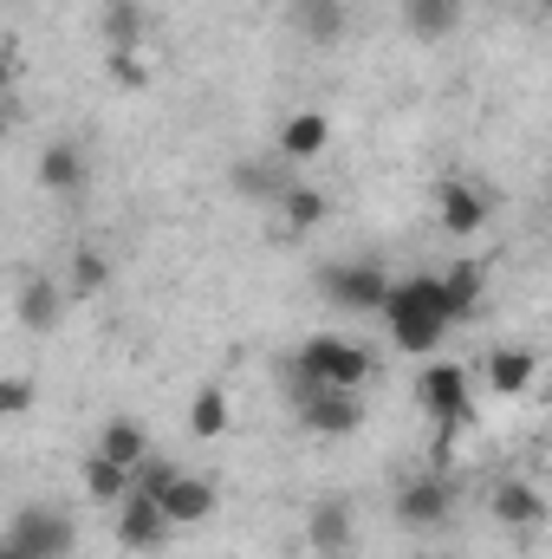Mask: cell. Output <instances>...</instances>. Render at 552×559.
<instances>
[{"label":"cell","mask_w":552,"mask_h":559,"mask_svg":"<svg viewBox=\"0 0 552 559\" xmlns=\"http://www.w3.org/2000/svg\"><path fill=\"white\" fill-rule=\"evenodd\" d=\"M358 384H371V352L338 332H312L286 365V404H299L312 391H358Z\"/></svg>","instance_id":"1"},{"label":"cell","mask_w":552,"mask_h":559,"mask_svg":"<svg viewBox=\"0 0 552 559\" xmlns=\"http://www.w3.org/2000/svg\"><path fill=\"white\" fill-rule=\"evenodd\" d=\"M384 325H391V338H397V352H416V358H429L442 338H448V306H442V286L435 274H404L391 280V293H384Z\"/></svg>","instance_id":"2"},{"label":"cell","mask_w":552,"mask_h":559,"mask_svg":"<svg viewBox=\"0 0 552 559\" xmlns=\"http://www.w3.org/2000/svg\"><path fill=\"white\" fill-rule=\"evenodd\" d=\"M416 404L435 417V436H442V442H435V455H448L455 429L468 423V371H461L455 358H448V365H442V358H435V365H422V378H416Z\"/></svg>","instance_id":"3"},{"label":"cell","mask_w":552,"mask_h":559,"mask_svg":"<svg viewBox=\"0 0 552 559\" xmlns=\"http://www.w3.org/2000/svg\"><path fill=\"white\" fill-rule=\"evenodd\" d=\"M391 267L377 261H332L319 267V299L338 306V312H384V293H391Z\"/></svg>","instance_id":"4"},{"label":"cell","mask_w":552,"mask_h":559,"mask_svg":"<svg viewBox=\"0 0 552 559\" xmlns=\"http://www.w3.org/2000/svg\"><path fill=\"white\" fill-rule=\"evenodd\" d=\"M7 540H13L26 559H65L72 554V540H79V527H72L65 508H52V501H26V508L7 521Z\"/></svg>","instance_id":"5"},{"label":"cell","mask_w":552,"mask_h":559,"mask_svg":"<svg viewBox=\"0 0 552 559\" xmlns=\"http://www.w3.org/2000/svg\"><path fill=\"white\" fill-rule=\"evenodd\" d=\"M292 417H299L305 436H319V442H345V436H358L364 404H358V391H312V397L292 404Z\"/></svg>","instance_id":"6"},{"label":"cell","mask_w":552,"mask_h":559,"mask_svg":"<svg viewBox=\"0 0 552 559\" xmlns=\"http://www.w3.org/2000/svg\"><path fill=\"white\" fill-rule=\"evenodd\" d=\"M455 514V481L442 475V468H429V475H416L397 488V521L416 527V534H429V527H442Z\"/></svg>","instance_id":"7"},{"label":"cell","mask_w":552,"mask_h":559,"mask_svg":"<svg viewBox=\"0 0 552 559\" xmlns=\"http://www.w3.org/2000/svg\"><path fill=\"white\" fill-rule=\"evenodd\" d=\"M169 534H176V527L163 521L156 501H143V495H124V501H118V547H124V554H163Z\"/></svg>","instance_id":"8"},{"label":"cell","mask_w":552,"mask_h":559,"mask_svg":"<svg viewBox=\"0 0 552 559\" xmlns=\"http://www.w3.org/2000/svg\"><path fill=\"white\" fill-rule=\"evenodd\" d=\"M435 222H442V235H475V228H488V195H481L468 176H442V189H435Z\"/></svg>","instance_id":"9"},{"label":"cell","mask_w":552,"mask_h":559,"mask_svg":"<svg viewBox=\"0 0 552 559\" xmlns=\"http://www.w3.org/2000/svg\"><path fill=\"white\" fill-rule=\"evenodd\" d=\"M13 312H20V325L26 332H59V319H65V286L52 274H26L20 280V293H13Z\"/></svg>","instance_id":"10"},{"label":"cell","mask_w":552,"mask_h":559,"mask_svg":"<svg viewBox=\"0 0 552 559\" xmlns=\"http://www.w3.org/2000/svg\"><path fill=\"white\" fill-rule=\"evenodd\" d=\"M39 189H46V195H65V202L85 195V189H92V156L65 138L46 143V156H39Z\"/></svg>","instance_id":"11"},{"label":"cell","mask_w":552,"mask_h":559,"mask_svg":"<svg viewBox=\"0 0 552 559\" xmlns=\"http://www.w3.org/2000/svg\"><path fill=\"white\" fill-rule=\"evenodd\" d=\"M351 534H358V508H351L345 495H325V501L305 514V547H312V554H345Z\"/></svg>","instance_id":"12"},{"label":"cell","mask_w":552,"mask_h":559,"mask_svg":"<svg viewBox=\"0 0 552 559\" xmlns=\"http://www.w3.org/2000/svg\"><path fill=\"white\" fill-rule=\"evenodd\" d=\"M156 508H163L169 527H202V521L215 514V481H208V475H176Z\"/></svg>","instance_id":"13"},{"label":"cell","mask_w":552,"mask_h":559,"mask_svg":"<svg viewBox=\"0 0 552 559\" xmlns=\"http://www.w3.org/2000/svg\"><path fill=\"white\" fill-rule=\"evenodd\" d=\"M488 508H494V521H501V527H540V521H547L540 488H533V481H520V475H507V481L488 495Z\"/></svg>","instance_id":"14"},{"label":"cell","mask_w":552,"mask_h":559,"mask_svg":"<svg viewBox=\"0 0 552 559\" xmlns=\"http://www.w3.org/2000/svg\"><path fill=\"white\" fill-rule=\"evenodd\" d=\"M325 143H332V118H325V111H292V118L279 124V156H286V163H312Z\"/></svg>","instance_id":"15"},{"label":"cell","mask_w":552,"mask_h":559,"mask_svg":"<svg viewBox=\"0 0 552 559\" xmlns=\"http://www.w3.org/2000/svg\"><path fill=\"white\" fill-rule=\"evenodd\" d=\"M533 378H540V358H533L527 345H494V352H488V384H494L501 397H520Z\"/></svg>","instance_id":"16"},{"label":"cell","mask_w":552,"mask_h":559,"mask_svg":"<svg viewBox=\"0 0 552 559\" xmlns=\"http://www.w3.org/2000/svg\"><path fill=\"white\" fill-rule=\"evenodd\" d=\"M435 286H442V306H448V319L461 325L475 306H481V286H488V267L481 261H455L448 274H435Z\"/></svg>","instance_id":"17"},{"label":"cell","mask_w":552,"mask_h":559,"mask_svg":"<svg viewBox=\"0 0 552 559\" xmlns=\"http://www.w3.org/2000/svg\"><path fill=\"white\" fill-rule=\"evenodd\" d=\"M404 26H410V39L435 46L461 26V0H404Z\"/></svg>","instance_id":"18"},{"label":"cell","mask_w":552,"mask_h":559,"mask_svg":"<svg viewBox=\"0 0 552 559\" xmlns=\"http://www.w3.org/2000/svg\"><path fill=\"white\" fill-rule=\"evenodd\" d=\"M98 455H111L118 468H137L143 455H149V429L137 417H111L98 429Z\"/></svg>","instance_id":"19"},{"label":"cell","mask_w":552,"mask_h":559,"mask_svg":"<svg viewBox=\"0 0 552 559\" xmlns=\"http://www.w3.org/2000/svg\"><path fill=\"white\" fill-rule=\"evenodd\" d=\"M79 481H85V495H92V501H105V508H118V501L131 495V468H118V462H111V455H98V449L79 462Z\"/></svg>","instance_id":"20"},{"label":"cell","mask_w":552,"mask_h":559,"mask_svg":"<svg viewBox=\"0 0 552 559\" xmlns=\"http://www.w3.org/2000/svg\"><path fill=\"white\" fill-rule=\"evenodd\" d=\"M325 209H332V202H325V189H312V182H286V189H279V215H286L292 235H312V228L325 222Z\"/></svg>","instance_id":"21"},{"label":"cell","mask_w":552,"mask_h":559,"mask_svg":"<svg viewBox=\"0 0 552 559\" xmlns=\"http://www.w3.org/2000/svg\"><path fill=\"white\" fill-rule=\"evenodd\" d=\"M228 182H235V195H248V202H279V189H286L292 176H279V163L248 156V163H235V169H228Z\"/></svg>","instance_id":"22"},{"label":"cell","mask_w":552,"mask_h":559,"mask_svg":"<svg viewBox=\"0 0 552 559\" xmlns=\"http://www.w3.org/2000/svg\"><path fill=\"white\" fill-rule=\"evenodd\" d=\"M292 20H299V33H305L312 46L345 39V0H299V7H292Z\"/></svg>","instance_id":"23"},{"label":"cell","mask_w":552,"mask_h":559,"mask_svg":"<svg viewBox=\"0 0 552 559\" xmlns=\"http://www.w3.org/2000/svg\"><path fill=\"white\" fill-rule=\"evenodd\" d=\"M189 436H195V442L228 436V397H221V384H202V391H195V404H189Z\"/></svg>","instance_id":"24"},{"label":"cell","mask_w":552,"mask_h":559,"mask_svg":"<svg viewBox=\"0 0 552 559\" xmlns=\"http://www.w3.org/2000/svg\"><path fill=\"white\" fill-rule=\"evenodd\" d=\"M105 39H111V52H137L143 46V7L137 0H111L105 7Z\"/></svg>","instance_id":"25"},{"label":"cell","mask_w":552,"mask_h":559,"mask_svg":"<svg viewBox=\"0 0 552 559\" xmlns=\"http://www.w3.org/2000/svg\"><path fill=\"white\" fill-rule=\"evenodd\" d=\"M65 280H72V293H79V299H92V293H105V286H111V261H105L98 248H79V254H72V267H65Z\"/></svg>","instance_id":"26"},{"label":"cell","mask_w":552,"mask_h":559,"mask_svg":"<svg viewBox=\"0 0 552 559\" xmlns=\"http://www.w3.org/2000/svg\"><path fill=\"white\" fill-rule=\"evenodd\" d=\"M176 475H182V468H176L169 455H156V449H149L137 468H131V495H143V501H163V488H169Z\"/></svg>","instance_id":"27"},{"label":"cell","mask_w":552,"mask_h":559,"mask_svg":"<svg viewBox=\"0 0 552 559\" xmlns=\"http://www.w3.org/2000/svg\"><path fill=\"white\" fill-rule=\"evenodd\" d=\"M33 378H0V417H26L33 411Z\"/></svg>","instance_id":"28"},{"label":"cell","mask_w":552,"mask_h":559,"mask_svg":"<svg viewBox=\"0 0 552 559\" xmlns=\"http://www.w3.org/2000/svg\"><path fill=\"white\" fill-rule=\"evenodd\" d=\"M105 72H111V85H124V92H137L143 79H149V72H143V52H111Z\"/></svg>","instance_id":"29"},{"label":"cell","mask_w":552,"mask_h":559,"mask_svg":"<svg viewBox=\"0 0 552 559\" xmlns=\"http://www.w3.org/2000/svg\"><path fill=\"white\" fill-rule=\"evenodd\" d=\"M0 559H26V554H20V547H13V540H7V534H0Z\"/></svg>","instance_id":"30"},{"label":"cell","mask_w":552,"mask_h":559,"mask_svg":"<svg viewBox=\"0 0 552 559\" xmlns=\"http://www.w3.org/2000/svg\"><path fill=\"white\" fill-rule=\"evenodd\" d=\"M422 559H455V554H422Z\"/></svg>","instance_id":"31"},{"label":"cell","mask_w":552,"mask_h":559,"mask_svg":"<svg viewBox=\"0 0 552 559\" xmlns=\"http://www.w3.org/2000/svg\"><path fill=\"white\" fill-rule=\"evenodd\" d=\"M312 559H345V554H312Z\"/></svg>","instance_id":"32"},{"label":"cell","mask_w":552,"mask_h":559,"mask_svg":"<svg viewBox=\"0 0 552 559\" xmlns=\"http://www.w3.org/2000/svg\"><path fill=\"white\" fill-rule=\"evenodd\" d=\"M0 85H7V59H0Z\"/></svg>","instance_id":"33"},{"label":"cell","mask_w":552,"mask_h":559,"mask_svg":"<svg viewBox=\"0 0 552 559\" xmlns=\"http://www.w3.org/2000/svg\"><path fill=\"white\" fill-rule=\"evenodd\" d=\"M0 131H7V124H0Z\"/></svg>","instance_id":"34"}]
</instances>
